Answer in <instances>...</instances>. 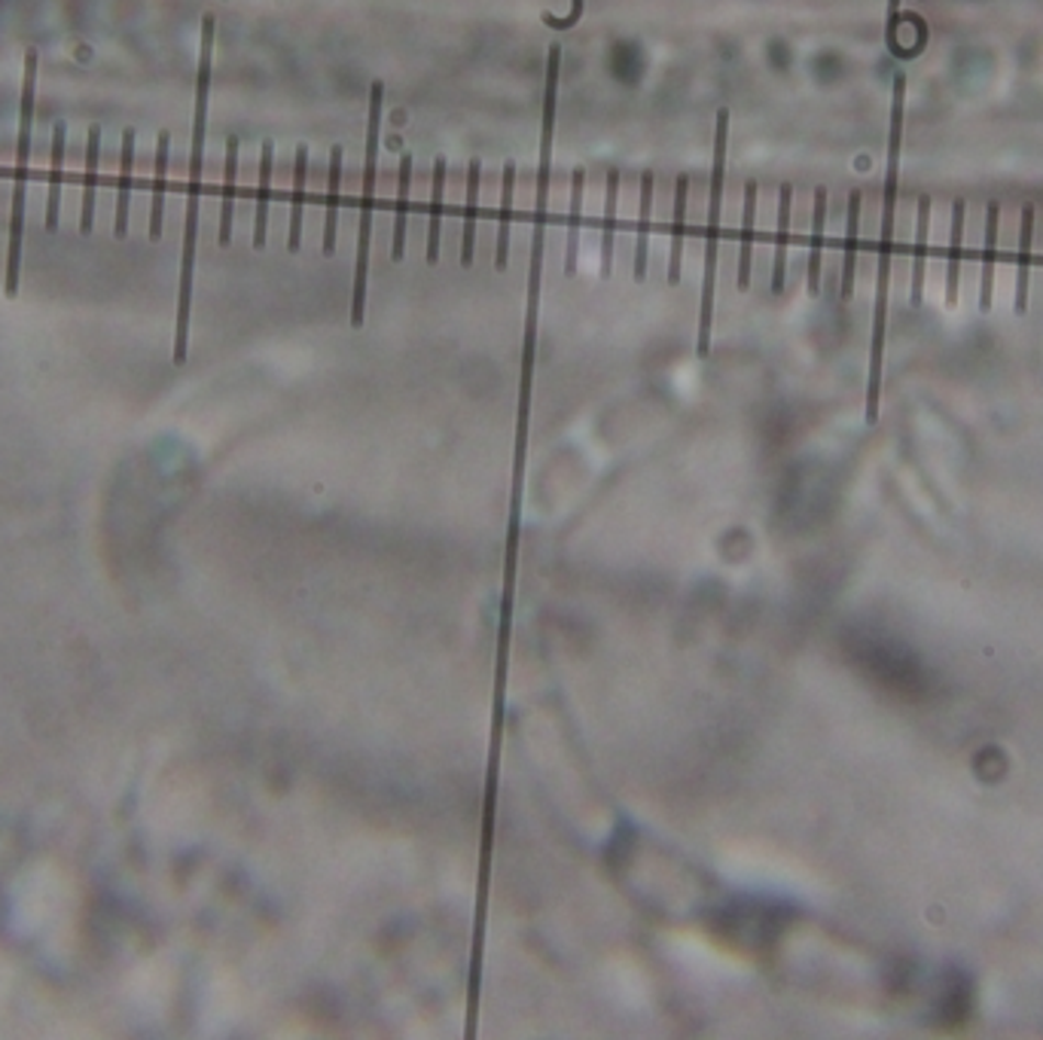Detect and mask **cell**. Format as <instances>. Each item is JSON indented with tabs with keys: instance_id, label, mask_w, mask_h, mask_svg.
<instances>
[{
	"instance_id": "cell-17",
	"label": "cell",
	"mask_w": 1043,
	"mask_h": 1040,
	"mask_svg": "<svg viewBox=\"0 0 1043 1040\" xmlns=\"http://www.w3.org/2000/svg\"><path fill=\"white\" fill-rule=\"evenodd\" d=\"M790 208L794 190L784 183L778 192V233H775V266H772V293H782L787 278V242H790Z\"/></svg>"
},
{
	"instance_id": "cell-28",
	"label": "cell",
	"mask_w": 1043,
	"mask_h": 1040,
	"mask_svg": "<svg viewBox=\"0 0 1043 1040\" xmlns=\"http://www.w3.org/2000/svg\"><path fill=\"white\" fill-rule=\"evenodd\" d=\"M619 171H607V195H604V238H602V278L614 269V233H617Z\"/></svg>"
},
{
	"instance_id": "cell-13",
	"label": "cell",
	"mask_w": 1043,
	"mask_h": 1040,
	"mask_svg": "<svg viewBox=\"0 0 1043 1040\" xmlns=\"http://www.w3.org/2000/svg\"><path fill=\"white\" fill-rule=\"evenodd\" d=\"M931 199L921 195L916 214V250H912V305H921L924 275H928V235H931Z\"/></svg>"
},
{
	"instance_id": "cell-12",
	"label": "cell",
	"mask_w": 1043,
	"mask_h": 1040,
	"mask_svg": "<svg viewBox=\"0 0 1043 1040\" xmlns=\"http://www.w3.org/2000/svg\"><path fill=\"white\" fill-rule=\"evenodd\" d=\"M305 180H309V147L300 144L296 147V159H293V190H290V233H288V250L296 254L302 245V208H305Z\"/></svg>"
},
{
	"instance_id": "cell-26",
	"label": "cell",
	"mask_w": 1043,
	"mask_h": 1040,
	"mask_svg": "<svg viewBox=\"0 0 1043 1040\" xmlns=\"http://www.w3.org/2000/svg\"><path fill=\"white\" fill-rule=\"evenodd\" d=\"M513 190H516V163L504 165V195H501V220H497V250L494 269L504 272L509 260V223H513Z\"/></svg>"
},
{
	"instance_id": "cell-5",
	"label": "cell",
	"mask_w": 1043,
	"mask_h": 1040,
	"mask_svg": "<svg viewBox=\"0 0 1043 1040\" xmlns=\"http://www.w3.org/2000/svg\"><path fill=\"white\" fill-rule=\"evenodd\" d=\"M480 183H482V163L470 159L467 165V192L464 208H461V266H473V250H476V220H480Z\"/></svg>"
},
{
	"instance_id": "cell-16",
	"label": "cell",
	"mask_w": 1043,
	"mask_h": 1040,
	"mask_svg": "<svg viewBox=\"0 0 1043 1040\" xmlns=\"http://www.w3.org/2000/svg\"><path fill=\"white\" fill-rule=\"evenodd\" d=\"M756 180L744 183V217H741L739 247V290L751 288V262H754V220H756Z\"/></svg>"
},
{
	"instance_id": "cell-6",
	"label": "cell",
	"mask_w": 1043,
	"mask_h": 1040,
	"mask_svg": "<svg viewBox=\"0 0 1043 1040\" xmlns=\"http://www.w3.org/2000/svg\"><path fill=\"white\" fill-rule=\"evenodd\" d=\"M235 192H238V137H226V171H223V192H220V235L217 242L223 247L233 238V214H235Z\"/></svg>"
},
{
	"instance_id": "cell-3",
	"label": "cell",
	"mask_w": 1043,
	"mask_h": 1040,
	"mask_svg": "<svg viewBox=\"0 0 1043 1040\" xmlns=\"http://www.w3.org/2000/svg\"><path fill=\"white\" fill-rule=\"evenodd\" d=\"M727 137L729 110H717V132H714V168L711 190H708V223H705V275H702V312H699V343L696 351L705 357L711 351L714 297H717V250H720V208H724V180H727Z\"/></svg>"
},
{
	"instance_id": "cell-23",
	"label": "cell",
	"mask_w": 1043,
	"mask_h": 1040,
	"mask_svg": "<svg viewBox=\"0 0 1043 1040\" xmlns=\"http://www.w3.org/2000/svg\"><path fill=\"white\" fill-rule=\"evenodd\" d=\"M998 226H1001V208L998 202H988L986 208V250H983V290H979V309H991V284H995V257H998Z\"/></svg>"
},
{
	"instance_id": "cell-22",
	"label": "cell",
	"mask_w": 1043,
	"mask_h": 1040,
	"mask_svg": "<svg viewBox=\"0 0 1043 1040\" xmlns=\"http://www.w3.org/2000/svg\"><path fill=\"white\" fill-rule=\"evenodd\" d=\"M964 214H967V202H964V199H955V202H952V245H949V262H946V305H949V309H955V305H958Z\"/></svg>"
},
{
	"instance_id": "cell-24",
	"label": "cell",
	"mask_w": 1043,
	"mask_h": 1040,
	"mask_svg": "<svg viewBox=\"0 0 1043 1040\" xmlns=\"http://www.w3.org/2000/svg\"><path fill=\"white\" fill-rule=\"evenodd\" d=\"M446 175L449 165L439 156L434 163V190H430V226H427V266H437L439 260V233H442V190H446Z\"/></svg>"
},
{
	"instance_id": "cell-4",
	"label": "cell",
	"mask_w": 1043,
	"mask_h": 1040,
	"mask_svg": "<svg viewBox=\"0 0 1043 1040\" xmlns=\"http://www.w3.org/2000/svg\"><path fill=\"white\" fill-rule=\"evenodd\" d=\"M382 82H372L370 89V123H367V163H363V202H360V233H357V262L355 290H351V327H363V305H367V275H370V238H372V208H375V171H379V125H382Z\"/></svg>"
},
{
	"instance_id": "cell-20",
	"label": "cell",
	"mask_w": 1043,
	"mask_h": 1040,
	"mask_svg": "<svg viewBox=\"0 0 1043 1040\" xmlns=\"http://www.w3.org/2000/svg\"><path fill=\"white\" fill-rule=\"evenodd\" d=\"M132 165H135V128L123 132V168H120V187H116V223L113 235L125 238L128 235V199H132Z\"/></svg>"
},
{
	"instance_id": "cell-9",
	"label": "cell",
	"mask_w": 1043,
	"mask_h": 1040,
	"mask_svg": "<svg viewBox=\"0 0 1043 1040\" xmlns=\"http://www.w3.org/2000/svg\"><path fill=\"white\" fill-rule=\"evenodd\" d=\"M410 192H412V153H403L397 171V205H394V238H391V260L406 257V223H410Z\"/></svg>"
},
{
	"instance_id": "cell-18",
	"label": "cell",
	"mask_w": 1043,
	"mask_h": 1040,
	"mask_svg": "<svg viewBox=\"0 0 1043 1040\" xmlns=\"http://www.w3.org/2000/svg\"><path fill=\"white\" fill-rule=\"evenodd\" d=\"M583 187H586V171L576 168L571 180V214H568V242H564V275L574 278L576 257H580V223H583Z\"/></svg>"
},
{
	"instance_id": "cell-1",
	"label": "cell",
	"mask_w": 1043,
	"mask_h": 1040,
	"mask_svg": "<svg viewBox=\"0 0 1043 1040\" xmlns=\"http://www.w3.org/2000/svg\"><path fill=\"white\" fill-rule=\"evenodd\" d=\"M904 108H906V74H897V77H894V101H891V137H888V175H885V195H882V238H878L876 309H873V345H870V382H866V422H870V425H876L878 394H882V355H885V327H888V288H891L894 214H897V190H900Z\"/></svg>"
},
{
	"instance_id": "cell-21",
	"label": "cell",
	"mask_w": 1043,
	"mask_h": 1040,
	"mask_svg": "<svg viewBox=\"0 0 1043 1040\" xmlns=\"http://www.w3.org/2000/svg\"><path fill=\"white\" fill-rule=\"evenodd\" d=\"M272 141L262 144L260 156V187H257V214H254V247H266V230H269V202H272Z\"/></svg>"
},
{
	"instance_id": "cell-14",
	"label": "cell",
	"mask_w": 1043,
	"mask_h": 1040,
	"mask_svg": "<svg viewBox=\"0 0 1043 1040\" xmlns=\"http://www.w3.org/2000/svg\"><path fill=\"white\" fill-rule=\"evenodd\" d=\"M686 199H689V178L681 175L674 183V220H672V247H669V284H681V257H684V226H686Z\"/></svg>"
},
{
	"instance_id": "cell-25",
	"label": "cell",
	"mask_w": 1043,
	"mask_h": 1040,
	"mask_svg": "<svg viewBox=\"0 0 1043 1040\" xmlns=\"http://www.w3.org/2000/svg\"><path fill=\"white\" fill-rule=\"evenodd\" d=\"M168 153H171V135L162 132L156 144V178H153V214H150V238H162V214H165V187H168Z\"/></svg>"
},
{
	"instance_id": "cell-27",
	"label": "cell",
	"mask_w": 1043,
	"mask_h": 1040,
	"mask_svg": "<svg viewBox=\"0 0 1043 1040\" xmlns=\"http://www.w3.org/2000/svg\"><path fill=\"white\" fill-rule=\"evenodd\" d=\"M827 223V190L815 192V214H811V247H809V293L815 297L821 290V254H823V226Z\"/></svg>"
},
{
	"instance_id": "cell-8",
	"label": "cell",
	"mask_w": 1043,
	"mask_h": 1040,
	"mask_svg": "<svg viewBox=\"0 0 1043 1040\" xmlns=\"http://www.w3.org/2000/svg\"><path fill=\"white\" fill-rule=\"evenodd\" d=\"M98 159H101V125L89 128L86 141V178H82V214L80 233L89 235L96 226V190H98Z\"/></svg>"
},
{
	"instance_id": "cell-10",
	"label": "cell",
	"mask_w": 1043,
	"mask_h": 1040,
	"mask_svg": "<svg viewBox=\"0 0 1043 1040\" xmlns=\"http://www.w3.org/2000/svg\"><path fill=\"white\" fill-rule=\"evenodd\" d=\"M650 223H653V175H641V205H638V233H635V281L647 278V254H650Z\"/></svg>"
},
{
	"instance_id": "cell-15",
	"label": "cell",
	"mask_w": 1043,
	"mask_h": 1040,
	"mask_svg": "<svg viewBox=\"0 0 1043 1040\" xmlns=\"http://www.w3.org/2000/svg\"><path fill=\"white\" fill-rule=\"evenodd\" d=\"M861 202L864 195L854 190L849 195V223H845V257H842V300L854 293V272H857V235H861Z\"/></svg>"
},
{
	"instance_id": "cell-19",
	"label": "cell",
	"mask_w": 1043,
	"mask_h": 1040,
	"mask_svg": "<svg viewBox=\"0 0 1043 1040\" xmlns=\"http://www.w3.org/2000/svg\"><path fill=\"white\" fill-rule=\"evenodd\" d=\"M65 141H68V125L55 123L53 168H49V195H46V233H55V230H58V205H61V171H65Z\"/></svg>"
},
{
	"instance_id": "cell-11",
	"label": "cell",
	"mask_w": 1043,
	"mask_h": 1040,
	"mask_svg": "<svg viewBox=\"0 0 1043 1040\" xmlns=\"http://www.w3.org/2000/svg\"><path fill=\"white\" fill-rule=\"evenodd\" d=\"M343 156L345 150L336 144L329 150V187H327V214H324V257L336 254V233H339V190H343Z\"/></svg>"
},
{
	"instance_id": "cell-7",
	"label": "cell",
	"mask_w": 1043,
	"mask_h": 1040,
	"mask_svg": "<svg viewBox=\"0 0 1043 1040\" xmlns=\"http://www.w3.org/2000/svg\"><path fill=\"white\" fill-rule=\"evenodd\" d=\"M1031 238H1034V205L1022 208L1019 220V257H1016V315L1029 309V272H1031Z\"/></svg>"
},
{
	"instance_id": "cell-2",
	"label": "cell",
	"mask_w": 1043,
	"mask_h": 1040,
	"mask_svg": "<svg viewBox=\"0 0 1043 1040\" xmlns=\"http://www.w3.org/2000/svg\"><path fill=\"white\" fill-rule=\"evenodd\" d=\"M34 92H37V49L25 55V82H22V113H19V144H15V183L10 205V250H7V297L13 300L22 281V235H25L27 202V159H31V125H34Z\"/></svg>"
}]
</instances>
